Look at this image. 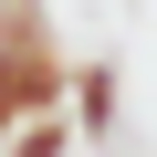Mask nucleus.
<instances>
[{
	"label": "nucleus",
	"mask_w": 157,
	"mask_h": 157,
	"mask_svg": "<svg viewBox=\"0 0 157 157\" xmlns=\"http://www.w3.org/2000/svg\"><path fill=\"white\" fill-rule=\"evenodd\" d=\"M73 105H84V136H115V105H126L115 63H84V73H73Z\"/></svg>",
	"instance_id": "nucleus-1"
},
{
	"label": "nucleus",
	"mask_w": 157,
	"mask_h": 157,
	"mask_svg": "<svg viewBox=\"0 0 157 157\" xmlns=\"http://www.w3.org/2000/svg\"><path fill=\"white\" fill-rule=\"evenodd\" d=\"M63 147H73V126H63V115H32V126L0 147V157H63Z\"/></svg>",
	"instance_id": "nucleus-2"
},
{
	"label": "nucleus",
	"mask_w": 157,
	"mask_h": 157,
	"mask_svg": "<svg viewBox=\"0 0 157 157\" xmlns=\"http://www.w3.org/2000/svg\"><path fill=\"white\" fill-rule=\"evenodd\" d=\"M21 126H32V115H21V94H11V73H0V147H11Z\"/></svg>",
	"instance_id": "nucleus-3"
}]
</instances>
